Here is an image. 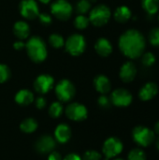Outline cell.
<instances>
[{
	"instance_id": "obj_1",
	"label": "cell",
	"mask_w": 159,
	"mask_h": 160,
	"mask_svg": "<svg viewBox=\"0 0 159 160\" xmlns=\"http://www.w3.org/2000/svg\"><path fill=\"white\" fill-rule=\"evenodd\" d=\"M118 46L125 56L129 59H137L145 51L146 39L139 30L128 29L120 36Z\"/></svg>"
},
{
	"instance_id": "obj_2",
	"label": "cell",
	"mask_w": 159,
	"mask_h": 160,
	"mask_svg": "<svg viewBox=\"0 0 159 160\" xmlns=\"http://www.w3.org/2000/svg\"><path fill=\"white\" fill-rule=\"evenodd\" d=\"M25 50L28 57L34 63H42L48 56V50L44 40L37 36L31 37L25 43Z\"/></svg>"
},
{
	"instance_id": "obj_3",
	"label": "cell",
	"mask_w": 159,
	"mask_h": 160,
	"mask_svg": "<svg viewBox=\"0 0 159 160\" xmlns=\"http://www.w3.org/2000/svg\"><path fill=\"white\" fill-rule=\"evenodd\" d=\"M132 139L139 147L146 148L154 144L156 141V133L150 128L139 125L132 130Z\"/></svg>"
},
{
	"instance_id": "obj_4",
	"label": "cell",
	"mask_w": 159,
	"mask_h": 160,
	"mask_svg": "<svg viewBox=\"0 0 159 160\" xmlns=\"http://www.w3.org/2000/svg\"><path fill=\"white\" fill-rule=\"evenodd\" d=\"M111 17H112L111 8L104 4H100L96 6L90 10L88 18L93 25L97 27H101L109 22Z\"/></svg>"
},
{
	"instance_id": "obj_5",
	"label": "cell",
	"mask_w": 159,
	"mask_h": 160,
	"mask_svg": "<svg viewBox=\"0 0 159 160\" xmlns=\"http://www.w3.org/2000/svg\"><path fill=\"white\" fill-rule=\"evenodd\" d=\"M65 49L72 56H79L82 54L86 49L85 38L78 33L70 35L67 40H65Z\"/></svg>"
},
{
	"instance_id": "obj_6",
	"label": "cell",
	"mask_w": 159,
	"mask_h": 160,
	"mask_svg": "<svg viewBox=\"0 0 159 160\" xmlns=\"http://www.w3.org/2000/svg\"><path fill=\"white\" fill-rule=\"evenodd\" d=\"M51 13L59 21H67L73 13V7L67 0H55L51 5Z\"/></svg>"
},
{
	"instance_id": "obj_7",
	"label": "cell",
	"mask_w": 159,
	"mask_h": 160,
	"mask_svg": "<svg viewBox=\"0 0 159 160\" xmlns=\"http://www.w3.org/2000/svg\"><path fill=\"white\" fill-rule=\"evenodd\" d=\"M124 150V144L122 141L117 137L108 138L102 146V154L105 160H112L117 158Z\"/></svg>"
},
{
	"instance_id": "obj_8",
	"label": "cell",
	"mask_w": 159,
	"mask_h": 160,
	"mask_svg": "<svg viewBox=\"0 0 159 160\" xmlns=\"http://www.w3.org/2000/svg\"><path fill=\"white\" fill-rule=\"evenodd\" d=\"M76 94L74 84L67 79L61 80L55 86V95L59 101L68 102L73 99Z\"/></svg>"
},
{
	"instance_id": "obj_9",
	"label": "cell",
	"mask_w": 159,
	"mask_h": 160,
	"mask_svg": "<svg viewBox=\"0 0 159 160\" xmlns=\"http://www.w3.org/2000/svg\"><path fill=\"white\" fill-rule=\"evenodd\" d=\"M110 99L112 104H113L114 106L124 108V107H128L132 103L133 97L132 94L127 89L117 88L112 92Z\"/></svg>"
},
{
	"instance_id": "obj_10",
	"label": "cell",
	"mask_w": 159,
	"mask_h": 160,
	"mask_svg": "<svg viewBox=\"0 0 159 160\" xmlns=\"http://www.w3.org/2000/svg\"><path fill=\"white\" fill-rule=\"evenodd\" d=\"M66 115L68 119L72 121H83L88 116V111L83 104L78 102H72L68 104L66 108Z\"/></svg>"
},
{
	"instance_id": "obj_11",
	"label": "cell",
	"mask_w": 159,
	"mask_h": 160,
	"mask_svg": "<svg viewBox=\"0 0 159 160\" xmlns=\"http://www.w3.org/2000/svg\"><path fill=\"white\" fill-rule=\"evenodd\" d=\"M19 11L26 20H35L39 14L38 5L36 0H22L19 4Z\"/></svg>"
},
{
	"instance_id": "obj_12",
	"label": "cell",
	"mask_w": 159,
	"mask_h": 160,
	"mask_svg": "<svg viewBox=\"0 0 159 160\" xmlns=\"http://www.w3.org/2000/svg\"><path fill=\"white\" fill-rule=\"evenodd\" d=\"M54 84V79L49 74H41L37 76L34 82V88L36 92L39 94H47L49 93Z\"/></svg>"
},
{
	"instance_id": "obj_13",
	"label": "cell",
	"mask_w": 159,
	"mask_h": 160,
	"mask_svg": "<svg viewBox=\"0 0 159 160\" xmlns=\"http://www.w3.org/2000/svg\"><path fill=\"white\" fill-rule=\"evenodd\" d=\"M137 76V68L135 64L131 61H127L124 63L119 71V77L122 82L126 83H129L135 80Z\"/></svg>"
},
{
	"instance_id": "obj_14",
	"label": "cell",
	"mask_w": 159,
	"mask_h": 160,
	"mask_svg": "<svg viewBox=\"0 0 159 160\" xmlns=\"http://www.w3.org/2000/svg\"><path fill=\"white\" fill-rule=\"evenodd\" d=\"M158 94V86L154 82H146L139 91V98L142 101H150Z\"/></svg>"
},
{
	"instance_id": "obj_15",
	"label": "cell",
	"mask_w": 159,
	"mask_h": 160,
	"mask_svg": "<svg viewBox=\"0 0 159 160\" xmlns=\"http://www.w3.org/2000/svg\"><path fill=\"white\" fill-rule=\"evenodd\" d=\"M55 140L49 135H44L41 136L35 144L36 150L41 154H47V153H51L53 151L54 147H55Z\"/></svg>"
},
{
	"instance_id": "obj_16",
	"label": "cell",
	"mask_w": 159,
	"mask_h": 160,
	"mask_svg": "<svg viewBox=\"0 0 159 160\" xmlns=\"http://www.w3.org/2000/svg\"><path fill=\"white\" fill-rule=\"evenodd\" d=\"M95 51L101 57H108L112 52V45L108 38H100L95 43Z\"/></svg>"
},
{
	"instance_id": "obj_17",
	"label": "cell",
	"mask_w": 159,
	"mask_h": 160,
	"mask_svg": "<svg viewBox=\"0 0 159 160\" xmlns=\"http://www.w3.org/2000/svg\"><path fill=\"white\" fill-rule=\"evenodd\" d=\"M94 86L96 90L101 95H106L110 93L112 89V83H111L110 79L103 74L97 75L94 79Z\"/></svg>"
},
{
	"instance_id": "obj_18",
	"label": "cell",
	"mask_w": 159,
	"mask_h": 160,
	"mask_svg": "<svg viewBox=\"0 0 159 160\" xmlns=\"http://www.w3.org/2000/svg\"><path fill=\"white\" fill-rule=\"evenodd\" d=\"M14 36L21 40L27 39L30 36V26L24 21H18L13 25Z\"/></svg>"
},
{
	"instance_id": "obj_19",
	"label": "cell",
	"mask_w": 159,
	"mask_h": 160,
	"mask_svg": "<svg viewBox=\"0 0 159 160\" xmlns=\"http://www.w3.org/2000/svg\"><path fill=\"white\" fill-rule=\"evenodd\" d=\"M54 138L60 143L67 142L71 138V129L66 124H60L56 127L54 131Z\"/></svg>"
},
{
	"instance_id": "obj_20",
	"label": "cell",
	"mask_w": 159,
	"mask_h": 160,
	"mask_svg": "<svg viewBox=\"0 0 159 160\" xmlns=\"http://www.w3.org/2000/svg\"><path fill=\"white\" fill-rule=\"evenodd\" d=\"M132 17V11L127 6H119L116 8L113 13V18L117 22L120 23H125L128 22Z\"/></svg>"
},
{
	"instance_id": "obj_21",
	"label": "cell",
	"mask_w": 159,
	"mask_h": 160,
	"mask_svg": "<svg viewBox=\"0 0 159 160\" xmlns=\"http://www.w3.org/2000/svg\"><path fill=\"white\" fill-rule=\"evenodd\" d=\"M17 104L21 106H28L35 100L34 94L28 89H22L18 91L14 98Z\"/></svg>"
},
{
	"instance_id": "obj_22",
	"label": "cell",
	"mask_w": 159,
	"mask_h": 160,
	"mask_svg": "<svg viewBox=\"0 0 159 160\" xmlns=\"http://www.w3.org/2000/svg\"><path fill=\"white\" fill-rule=\"evenodd\" d=\"M142 7L149 15H154L159 10V0H142Z\"/></svg>"
},
{
	"instance_id": "obj_23",
	"label": "cell",
	"mask_w": 159,
	"mask_h": 160,
	"mask_svg": "<svg viewBox=\"0 0 159 160\" xmlns=\"http://www.w3.org/2000/svg\"><path fill=\"white\" fill-rule=\"evenodd\" d=\"M37 122L34 118H26L21 123L20 128L24 133H33L37 130Z\"/></svg>"
},
{
	"instance_id": "obj_24",
	"label": "cell",
	"mask_w": 159,
	"mask_h": 160,
	"mask_svg": "<svg viewBox=\"0 0 159 160\" xmlns=\"http://www.w3.org/2000/svg\"><path fill=\"white\" fill-rule=\"evenodd\" d=\"M49 44L55 49H60L65 46V39L64 37L60 34L54 33L49 37Z\"/></svg>"
},
{
	"instance_id": "obj_25",
	"label": "cell",
	"mask_w": 159,
	"mask_h": 160,
	"mask_svg": "<svg viewBox=\"0 0 159 160\" xmlns=\"http://www.w3.org/2000/svg\"><path fill=\"white\" fill-rule=\"evenodd\" d=\"M127 160H147V157L143 148L136 147L129 151L127 155Z\"/></svg>"
},
{
	"instance_id": "obj_26",
	"label": "cell",
	"mask_w": 159,
	"mask_h": 160,
	"mask_svg": "<svg viewBox=\"0 0 159 160\" xmlns=\"http://www.w3.org/2000/svg\"><path fill=\"white\" fill-rule=\"evenodd\" d=\"M64 111L63 105L60 101H55L52 102L49 108V114L52 118H58L62 115Z\"/></svg>"
},
{
	"instance_id": "obj_27",
	"label": "cell",
	"mask_w": 159,
	"mask_h": 160,
	"mask_svg": "<svg viewBox=\"0 0 159 160\" xmlns=\"http://www.w3.org/2000/svg\"><path fill=\"white\" fill-rule=\"evenodd\" d=\"M90 24V21H89V18L86 17L85 15H82V14H79L75 20H74V26L79 29V30H84L86 29Z\"/></svg>"
},
{
	"instance_id": "obj_28",
	"label": "cell",
	"mask_w": 159,
	"mask_h": 160,
	"mask_svg": "<svg viewBox=\"0 0 159 160\" xmlns=\"http://www.w3.org/2000/svg\"><path fill=\"white\" fill-rule=\"evenodd\" d=\"M75 8L79 14L85 15L91 10V2L89 0H79L76 4Z\"/></svg>"
},
{
	"instance_id": "obj_29",
	"label": "cell",
	"mask_w": 159,
	"mask_h": 160,
	"mask_svg": "<svg viewBox=\"0 0 159 160\" xmlns=\"http://www.w3.org/2000/svg\"><path fill=\"white\" fill-rule=\"evenodd\" d=\"M156 61H157V57L151 52H144L142 55V63L145 67H152L156 63Z\"/></svg>"
},
{
	"instance_id": "obj_30",
	"label": "cell",
	"mask_w": 159,
	"mask_h": 160,
	"mask_svg": "<svg viewBox=\"0 0 159 160\" xmlns=\"http://www.w3.org/2000/svg\"><path fill=\"white\" fill-rule=\"evenodd\" d=\"M149 42L155 47H159V27L153 28L149 33Z\"/></svg>"
},
{
	"instance_id": "obj_31",
	"label": "cell",
	"mask_w": 159,
	"mask_h": 160,
	"mask_svg": "<svg viewBox=\"0 0 159 160\" xmlns=\"http://www.w3.org/2000/svg\"><path fill=\"white\" fill-rule=\"evenodd\" d=\"M9 78H10V69H9V68L5 64L0 63V83L6 82Z\"/></svg>"
},
{
	"instance_id": "obj_32",
	"label": "cell",
	"mask_w": 159,
	"mask_h": 160,
	"mask_svg": "<svg viewBox=\"0 0 159 160\" xmlns=\"http://www.w3.org/2000/svg\"><path fill=\"white\" fill-rule=\"evenodd\" d=\"M102 155L96 150H88L84 153L82 160H101Z\"/></svg>"
},
{
	"instance_id": "obj_33",
	"label": "cell",
	"mask_w": 159,
	"mask_h": 160,
	"mask_svg": "<svg viewBox=\"0 0 159 160\" xmlns=\"http://www.w3.org/2000/svg\"><path fill=\"white\" fill-rule=\"evenodd\" d=\"M37 18L43 25H50L52 22V17L49 13H39Z\"/></svg>"
},
{
	"instance_id": "obj_34",
	"label": "cell",
	"mask_w": 159,
	"mask_h": 160,
	"mask_svg": "<svg viewBox=\"0 0 159 160\" xmlns=\"http://www.w3.org/2000/svg\"><path fill=\"white\" fill-rule=\"evenodd\" d=\"M97 103H98V105H99L101 108H104V109L109 108L110 105L112 104L110 98L107 97L106 95H101V96L98 98V99H97Z\"/></svg>"
},
{
	"instance_id": "obj_35",
	"label": "cell",
	"mask_w": 159,
	"mask_h": 160,
	"mask_svg": "<svg viewBox=\"0 0 159 160\" xmlns=\"http://www.w3.org/2000/svg\"><path fill=\"white\" fill-rule=\"evenodd\" d=\"M34 101H35L36 107H37L38 110L44 109V108L46 107V105H47V100H46L43 97H38V98H37Z\"/></svg>"
},
{
	"instance_id": "obj_36",
	"label": "cell",
	"mask_w": 159,
	"mask_h": 160,
	"mask_svg": "<svg viewBox=\"0 0 159 160\" xmlns=\"http://www.w3.org/2000/svg\"><path fill=\"white\" fill-rule=\"evenodd\" d=\"M13 48H14L16 51H21V50H22V49L25 48V43H24L22 40L19 39V40H17V41H15V42L13 43Z\"/></svg>"
},
{
	"instance_id": "obj_37",
	"label": "cell",
	"mask_w": 159,
	"mask_h": 160,
	"mask_svg": "<svg viewBox=\"0 0 159 160\" xmlns=\"http://www.w3.org/2000/svg\"><path fill=\"white\" fill-rule=\"evenodd\" d=\"M62 156L58 153V152H55V151H52L50 153L49 157H48V160H62Z\"/></svg>"
},
{
	"instance_id": "obj_38",
	"label": "cell",
	"mask_w": 159,
	"mask_h": 160,
	"mask_svg": "<svg viewBox=\"0 0 159 160\" xmlns=\"http://www.w3.org/2000/svg\"><path fill=\"white\" fill-rule=\"evenodd\" d=\"M62 160H82V158L78 155V154H75V153H72V154H68Z\"/></svg>"
},
{
	"instance_id": "obj_39",
	"label": "cell",
	"mask_w": 159,
	"mask_h": 160,
	"mask_svg": "<svg viewBox=\"0 0 159 160\" xmlns=\"http://www.w3.org/2000/svg\"><path fill=\"white\" fill-rule=\"evenodd\" d=\"M154 132L156 133V135H158L159 136V120L155 124V127H154Z\"/></svg>"
},
{
	"instance_id": "obj_40",
	"label": "cell",
	"mask_w": 159,
	"mask_h": 160,
	"mask_svg": "<svg viewBox=\"0 0 159 160\" xmlns=\"http://www.w3.org/2000/svg\"><path fill=\"white\" fill-rule=\"evenodd\" d=\"M155 144H156V147H157V149L159 151V136L157 138H156V141H155V142H154Z\"/></svg>"
},
{
	"instance_id": "obj_41",
	"label": "cell",
	"mask_w": 159,
	"mask_h": 160,
	"mask_svg": "<svg viewBox=\"0 0 159 160\" xmlns=\"http://www.w3.org/2000/svg\"><path fill=\"white\" fill-rule=\"evenodd\" d=\"M38 1L42 4H49L52 0H38Z\"/></svg>"
},
{
	"instance_id": "obj_42",
	"label": "cell",
	"mask_w": 159,
	"mask_h": 160,
	"mask_svg": "<svg viewBox=\"0 0 159 160\" xmlns=\"http://www.w3.org/2000/svg\"><path fill=\"white\" fill-rule=\"evenodd\" d=\"M112 160H125V159H123V158H113V159H112Z\"/></svg>"
},
{
	"instance_id": "obj_43",
	"label": "cell",
	"mask_w": 159,
	"mask_h": 160,
	"mask_svg": "<svg viewBox=\"0 0 159 160\" xmlns=\"http://www.w3.org/2000/svg\"><path fill=\"white\" fill-rule=\"evenodd\" d=\"M158 20H159V16H158Z\"/></svg>"
},
{
	"instance_id": "obj_44",
	"label": "cell",
	"mask_w": 159,
	"mask_h": 160,
	"mask_svg": "<svg viewBox=\"0 0 159 160\" xmlns=\"http://www.w3.org/2000/svg\"><path fill=\"white\" fill-rule=\"evenodd\" d=\"M93 1H95V0H93Z\"/></svg>"
}]
</instances>
